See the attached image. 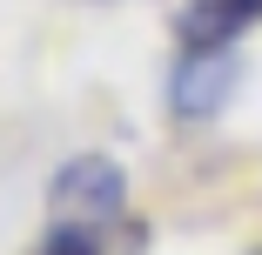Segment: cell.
Masks as SVG:
<instances>
[{"label": "cell", "instance_id": "obj_3", "mask_svg": "<svg viewBox=\"0 0 262 255\" xmlns=\"http://www.w3.org/2000/svg\"><path fill=\"white\" fill-rule=\"evenodd\" d=\"M262 20V0H182V47H235Z\"/></svg>", "mask_w": 262, "mask_h": 255}, {"label": "cell", "instance_id": "obj_5", "mask_svg": "<svg viewBox=\"0 0 262 255\" xmlns=\"http://www.w3.org/2000/svg\"><path fill=\"white\" fill-rule=\"evenodd\" d=\"M255 255H262V248H255Z\"/></svg>", "mask_w": 262, "mask_h": 255}, {"label": "cell", "instance_id": "obj_1", "mask_svg": "<svg viewBox=\"0 0 262 255\" xmlns=\"http://www.w3.org/2000/svg\"><path fill=\"white\" fill-rule=\"evenodd\" d=\"M47 208H54V222L108 235L128 215V175L108 155H74V161L54 168V181H47Z\"/></svg>", "mask_w": 262, "mask_h": 255}, {"label": "cell", "instance_id": "obj_2", "mask_svg": "<svg viewBox=\"0 0 262 255\" xmlns=\"http://www.w3.org/2000/svg\"><path fill=\"white\" fill-rule=\"evenodd\" d=\"M235 81H242L235 47H182V61H175V74H168V108H175L182 121H208V114L229 108Z\"/></svg>", "mask_w": 262, "mask_h": 255}, {"label": "cell", "instance_id": "obj_4", "mask_svg": "<svg viewBox=\"0 0 262 255\" xmlns=\"http://www.w3.org/2000/svg\"><path fill=\"white\" fill-rule=\"evenodd\" d=\"M34 255H101V235L94 228H74V222H54V228L40 235Z\"/></svg>", "mask_w": 262, "mask_h": 255}]
</instances>
